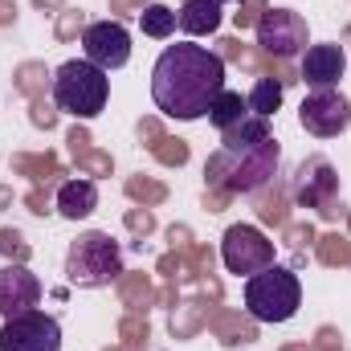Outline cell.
<instances>
[{"label":"cell","mask_w":351,"mask_h":351,"mask_svg":"<svg viewBox=\"0 0 351 351\" xmlns=\"http://www.w3.org/2000/svg\"><path fill=\"white\" fill-rule=\"evenodd\" d=\"M225 90V58L208 45L176 41L152 66V98L176 123L208 119V106Z\"/></svg>","instance_id":"1"},{"label":"cell","mask_w":351,"mask_h":351,"mask_svg":"<svg viewBox=\"0 0 351 351\" xmlns=\"http://www.w3.org/2000/svg\"><path fill=\"white\" fill-rule=\"evenodd\" d=\"M278 139L269 131V119L250 114L245 123L221 131V147L208 156L204 176L213 188L221 192H258L262 184H269V176L278 172Z\"/></svg>","instance_id":"2"},{"label":"cell","mask_w":351,"mask_h":351,"mask_svg":"<svg viewBox=\"0 0 351 351\" xmlns=\"http://www.w3.org/2000/svg\"><path fill=\"white\" fill-rule=\"evenodd\" d=\"M110 98V78L86 58H70L53 74V106L70 119H98Z\"/></svg>","instance_id":"3"},{"label":"cell","mask_w":351,"mask_h":351,"mask_svg":"<svg viewBox=\"0 0 351 351\" xmlns=\"http://www.w3.org/2000/svg\"><path fill=\"white\" fill-rule=\"evenodd\" d=\"M241 298H245V311L258 319V323H290L302 306V282L294 269L286 265H265L262 274L245 278L241 286Z\"/></svg>","instance_id":"4"},{"label":"cell","mask_w":351,"mask_h":351,"mask_svg":"<svg viewBox=\"0 0 351 351\" xmlns=\"http://www.w3.org/2000/svg\"><path fill=\"white\" fill-rule=\"evenodd\" d=\"M119 274H123V245L110 233L90 229L78 241H70V250H66V282L70 286H78V290H102Z\"/></svg>","instance_id":"5"},{"label":"cell","mask_w":351,"mask_h":351,"mask_svg":"<svg viewBox=\"0 0 351 351\" xmlns=\"http://www.w3.org/2000/svg\"><path fill=\"white\" fill-rule=\"evenodd\" d=\"M221 262L233 278H254L274 265V241L258 225H229L221 237Z\"/></svg>","instance_id":"6"},{"label":"cell","mask_w":351,"mask_h":351,"mask_svg":"<svg viewBox=\"0 0 351 351\" xmlns=\"http://www.w3.org/2000/svg\"><path fill=\"white\" fill-rule=\"evenodd\" d=\"M298 123L315 139H339L351 127V98L343 90H311L298 106Z\"/></svg>","instance_id":"7"},{"label":"cell","mask_w":351,"mask_h":351,"mask_svg":"<svg viewBox=\"0 0 351 351\" xmlns=\"http://www.w3.org/2000/svg\"><path fill=\"white\" fill-rule=\"evenodd\" d=\"M258 45L274 58H302L311 45V29L294 8H265L258 16Z\"/></svg>","instance_id":"8"},{"label":"cell","mask_w":351,"mask_h":351,"mask_svg":"<svg viewBox=\"0 0 351 351\" xmlns=\"http://www.w3.org/2000/svg\"><path fill=\"white\" fill-rule=\"evenodd\" d=\"M0 351H62V323L45 311H25L4 319Z\"/></svg>","instance_id":"9"},{"label":"cell","mask_w":351,"mask_h":351,"mask_svg":"<svg viewBox=\"0 0 351 351\" xmlns=\"http://www.w3.org/2000/svg\"><path fill=\"white\" fill-rule=\"evenodd\" d=\"M82 58L98 70H123L131 62V33L119 21H94L82 29Z\"/></svg>","instance_id":"10"},{"label":"cell","mask_w":351,"mask_h":351,"mask_svg":"<svg viewBox=\"0 0 351 351\" xmlns=\"http://www.w3.org/2000/svg\"><path fill=\"white\" fill-rule=\"evenodd\" d=\"M348 74V53L335 41H319L306 45V53L298 58V78L306 90H335Z\"/></svg>","instance_id":"11"},{"label":"cell","mask_w":351,"mask_h":351,"mask_svg":"<svg viewBox=\"0 0 351 351\" xmlns=\"http://www.w3.org/2000/svg\"><path fill=\"white\" fill-rule=\"evenodd\" d=\"M37 302H41V278L25 262L0 265V315L12 319V315L37 311Z\"/></svg>","instance_id":"12"},{"label":"cell","mask_w":351,"mask_h":351,"mask_svg":"<svg viewBox=\"0 0 351 351\" xmlns=\"http://www.w3.org/2000/svg\"><path fill=\"white\" fill-rule=\"evenodd\" d=\"M225 21V4L217 0H184L176 12V29L188 37H213Z\"/></svg>","instance_id":"13"},{"label":"cell","mask_w":351,"mask_h":351,"mask_svg":"<svg viewBox=\"0 0 351 351\" xmlns=\"http://www.w3.org/2000/svg\"><path fill=\"white\" fill-rule=\"evenodd\" d=\"M331 192H335V168L319 156L306 160L302 172H298V184H294V200L298 204H323Z\"/></svg>","instance_id":"14"},{"label":"cell","mask_w":351,"mask_h":351,"mask_svg":"<svg viewBox=\"0 0 351 351\" xmlns=\"http://www.w3.org/2000/svg\"><path fill=\"white\" fill-rule=\"evenodd\" d=\"M58 217H66V221H86L90 213L98 208V184L94 180H66L62 188H58Z\"/></svg>","instance_id":"15"},{"label":"cell","mask_w":351,"mask_h":351,"mask_svg":"<svg viewBox=\"0 0 351 351\" xmlns=\"http://www.w3.org/2000/svg\"><path fill=\"white\" fill-rule=\"evenodd\" d=\"M250 119V102L237 94V90H221V98L208 106V123L217 127V131H229V127H237V123H245Z\"/></svg>","instance_id":"16"},{"label":"cell","mask_w":351,"mask_h":351,"mask_svg":"<svg viewBox=\"0 0 351 351\" xmlns=\"http://www.w3.org/2000/svg\"><path fill=\"white\" fill-rule=\"evenodd\" d=\"M282 78H258L254 90L245 94V102H250V114H258V119H274L278 114V106H282Z\"/></svg>","instance_id":"17"},{"label":"cell","mask_w":351,"mask_h":351,"mask_svg":"<svg viewBox=\"0 0 351 351\" xmlns=\"http://www.w3.org/2000/svg\"><path fill=\"white\" fill-rule=\"evenodd\" d=\"M139 29H143V37H156V41L172 37L176 33V8H168V4H147L139 12Z\"/></svg>","instance_id":"18"},{"label":"cell","mask_w":351,"mask_h":351,"mask_svg":"<svg viewBox=\"0 0 351 351\" xmlns=\"http://www.w3.org/2000/svg\"><path fill=\"white\" fill-rule=\"evenodd\" d=\"M217 4H233V0H217Z\"/></svg>","instance_id":"19"}]
</instances>
